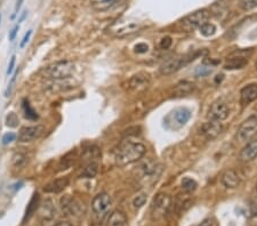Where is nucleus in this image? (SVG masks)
Here are the masks:
<instances>
[{"mask_svg": "<svg viewBox=\"0 0 257 226\" xmlns=\"http://www.w3.org/2000/svg\"><path fill=\"white\" fill-rule=\"evenodd\" d=\"M146 147L144 144L133 141H124L115 151V161L118 167H125L138 161L144 157Z\"/></svg>", "mask_w": 257, "mask_h": 226, "instance_id": "nucleus-1", "label": "nucleus"}, {"mask_svg": "<svg viewBox=\"0 0 257 226\" xmlns=\"http://www.w3.org/2000/svg\"><path fill=\"white\" fill-rule=\"evenodd\" d=\"M75 71L76 66L72 61H60L46 66L41 70L40 73L45 79L56 81L69 79L75 73Z\"/></svg>", "mask_w": 257, "mask_h": 226, "instance_id": "nucleus-2", "label": "nucleus"}, {"mask_svg": "<svg viewBox=\"0 0 257 226\" xmlns=\"http://www.w3.org/2000/svg\"><path fill=\"white\" fill-rule=\"evenodd\" d=\"M141 29V22L136 21V19H128V18H122L115 22L111 25L110 32L116 34V36L124 37L128 36V34L135 33L136 31Z\"/></svg>", "mask_w": 257, "mask_h": 226, "instance_id": "nucleus-3", "label": "nucleus"}, {"mask_svg": "<svg viewBox=\"0 0 257 226\" xmlns=\"http://www.w3.org/2000/svg\"><path fill=\"white\" fill-rule=\"evenodd\" d=\"M257 134V116L252 115L247 118L240 124L237 131V138L240 143H247L252 141L253 137Z\"/></svg>", "mask_w": 257, "mask_h": 226, "instance_id": "nucleus-4", "label": "nucleus"}, {"mask_svg": "<svg viewBox=\"0 0 257 226\" xmlns=\"http://www.w3.org/2000/svg\"><path fill=\"white\" fill-rule=\"evenodd\" d=\"M171 205V198L166 193H159L153 199L152 206H151V216L153 220H159L163 217L168 212Z\"/></svg>", "mask_w": 257, "mask_h": 226, "instance_id": "nucleus-5", "label": "nucleus"}, {"mask_svg": "<svg viewBox=\"0 0 257 226\" xmlns=\"http://www.w3.org/2000/svg\"><path fill=\"white\" fill-rule=\"evenodd\" d=\"M112 206L111 197L108 193H99L94 197L92 201V209L95 216L100 220L107 216V214L110 212Z\"/></svg>", "mask_w": 257, "mask_h": 226, "instance_id": "nucleus-6", "label": "nucleus"}, {"mask_svg": "<svg viewBox=\"0 0 257 226\" xmlns=\"http://www.w3.org/2000/svg\"><path fill=\"white\" fill-rule=\"evenodd\" d=\"M191 118V111L186 108H178L175 109L174 111H171L168 116L166 118V122L168 123V126L177 129L189 121Z\"/></svg>", "mask_w": 257, "mask_h": 226, "instance_id": "nucleus-7", "label": "nucleus"}, {"mask_svg": "<svg viewBox=\"0 0 257 226\" xmlns=\"http://www.w3.org/2000/svg\"><path fill=\"white\" fill-rule=\"evenodd\" d=\"M210 14L208 10L206 9H200L194 11V13L188 15L184 18L182 19V24L188 29H196L200 28V26L204 24V23L207 22V19L209 18Z\"/></svg>", "mask_w": 257, "mask_h": 226, "instance_id": "nucleus-8", "label": "nucleus"}, {"mask_svg": "<svg viewBox=\"0 0 257 226\" xmlns=\"http://www.w3.org/2000/svg\"><path fill=\"white\" fill-rule=\"evenodd\" d=\"M191 58H188L186 56H180V57H169L168 60H166L163 63L160 65V71L161 75L168 76L171 73L176 72L180 70L183 65H185Z\"/></svg>", "mask_w": 257, "mask_h": 226, "instance_id": "nucleus-9", "label": "nucleus"}, {"mask_svg": "<svg viewBox=\"0 0 257 226\" xmlns=\"http://www.w3.org/2000/svg\"><path fill=\"white\" fill-rule=\"evenodd\" d=\"M230 114V109L227 103L223 101H216L212 105H210L208 111V119L215 120V121H223V120L228 119Z\"/></svg>", "mask_w": 257, "mask_h": 226, "instance_id": "nucleus-10", "label": "nucleus"}, {"mask_svg": "<svg viewBox=\"0 0 257 226\" xmlns=\"http://www.w3.org/2000/svg\"><path fill=\"white\" fill-rule=\"evenodd\" d=\"M139 169L142 171V178L146 182V184L157 181L161 174V166L152 161H146L145 163H143L139 167Z\"/></svg>", "mask_w": 257, "mask_h": 226, "instance_id": "nucleus-11", "label": "nucleus"}, {"mask_svg": "<svg viewBox=\"0 0 257 226\" xmlns=\"http://www.w3.org/2000/svg\"><path fill=\"white\" fill-rule=\"evenodd\" d=\"M248 64L247 50H239L235 52L230 56L224 64V69L227 70H238L244 69Z\"/></svg>", "mask_w": 257, "mask_h": 226, "instance_id": "nucleus-12", "label": "nucleus"}, {"mask_svg": "<svg viewBox=\"0 0 257 226\" xmlns=\"http://www.w3.org/2000/svg\"><path fill=\"white\" fill-rule=\"evenodd\" d=\"M45 128L44 126L37 124V126H29V127H23L21 128L18 134V141L22 143H28L32 142L34 139L40 137L44 134Z\"/></svg>", "mask_w": 257, "mask_h": 226, "instance_id": "nucleus-13", "label": "nucleus"}, {"mask_svg": "<svg viewBox=\"0 0 257 226\" xmlns=\"http://www.w3.org/2000/svg\"><path fill=\"white\" fill-rule=\"evenodd\" d=\"M222 130H223V126H222L221 121H215V120H209L201 126V134L210 141L216 138Z\"/></svg>", "mask_w": 257, "mask_h": 226, "instance_id": "nucleus-14", "label": "nucleus"}, {"mask_svg": "<svg viewBox=\"0 0 257 226\" xmlns=\"http://www.w3.org/2000/svg\"><path fill=\"white\" fill-rule=\"evenodd\" d=\"M150 85V76L149 73L139 72L137 75L131 77L129 80V88L135 92H142L149 87Z\"/></svg>", "mask_w": 257, "mask_h": 226, "instance_id": "nucleus-15", "label": "nucleus"}, {"mask_svg": "<svg viewBox=\"0 0 257 226\" xmlns=\"http://www.w3.org/2000/svg\"><path fill=\"white\" fill-rule=\"evenodd\" d=\"M257 158V139L249 141L244 149L240 151L239 160L243 162H251Z\"/></svg>", "mask_w": 257, "mask_h": 226, "instance_id": "nucleus-16", "label": "nucleus"}, {"mask_svg": "<svg viewBox=\"0 0 257 226\" xmlns=\"http://www.w3.org/2000/svg\"><path fill=\"white\" fill-rule=\"evenodd\" d=\"M257 100V84L248 85L244 87L240 92V102L243 107L251 104Z\"/></svg>", "mask_w": 257, "mask_h": 226, "instance_id": "nucleus-17", "label": "nucleus"}, {"mask_svg": "<svg viewBox=\"0 0 257 226\" xmlns=\"http://www.w3.org/2000/svg\"><path fill=\"white\" fill-rule=\"evenodd\" d=\"M222 184L227 189H236L240 184V177L238 173L233 169H229L222 175Z\"/></svg>", "mask_w": 257, "mask_h": 226, "instance_id": "nucleus-18", "label": "nucleus"}, {"mask_svg": "<svg viewBox=\"0 0 257 226\" xmlns=\"http://www.w3.org/2000/svg\"><path fill=\"white\" fill-rule=\"evenodd\" d=\"M125 0H92V7L97 11H107L123 3Z\"/></svg>", "mask_w": 257, "mask_h": 226, "instance_id": "nucleus-19", "label": "nucleus"}, {"mask_svg": "<svg viewBox=\"0 0 257 226\" xmlns=\"http://www.w3.org/2000/svg\"><path fill=\"white\" fill-rule=\"evenodd\" d=\"M69 185V179L67 177L57 178L55 181L48 183L44 188V192L46 193H60Z\"/></svg>", "mask_w": 257, "mask_h": 226, "instance_id": "nucleus-20", "label": "nucleus"}, {"mask_svg": "<svg viewBox=\"0 0 257 226\" xmlns=\"http://www.w3.org/2000/svg\"><path fill=\"white\" fill-rule=\"evenodd\" d=\"M127 217L122 210H114L108 218V226H127Z\"/></svg>", "mask_w": 257, "mask_h": 226, "instance_id": "nucleus-21", "label": "nucleus"}, {"mask_svg": "<svg viewBox=\"0 0 257 226\" xmlns=\"http://www.w3.org/2000/svg\"><path fill=\"white\" fill-rule=\"evenodd\" d=\"M194 91V85L189 81H183L178 84L174 89L175 96H186Z\"/></svg>", "mask_w": 257, "mask_h": 226, "instance_id": "nucleus-22", "label": "nucleus"}, {"mask_svg": "<svg viewBox=\"0 0 257 226\" xmlns=\"http://www.w3.org/2000/svg\"><path fill=\"white\" fill-rule=\"evenodd\" d=\"M97 173H99V163L96 161L88 162L84 168V171L81 173V177L84 178H94Z\"/></svg>", "mask_w": 257, "mask_h": 226, "instance_id": "nucleus-23", "label": "nucleus"}, {"mask_svg": "<svg viewBox=\"0 0 257 226\" xmlns=\"http://www.w3.org/2000/svg\"><path fill=\"white\" fill-rule=\"evenodd\" d=\"M40 214L42 217L46 218V220H52L54 215H55V209H54L52 200H49L48 199V200H46L44 204H42Z\"/></svg>", "mask_w": 257, "mask_h": 226, "instance_id": "nucleus-24", "label": "nucleus"}, {"mask_svg": "<svg viewBox=\"0 0 257 226\" xmlns=\"http://www.w3.org/2000/svg\"><path fill=\"white\" fill-rule=\"evenodd\" d=\"M38 205H39V194L38 193H34L32 199L30 200V204L28 205V208H26V214H25V220L26 218H29L32 214H34L37 208H38Z\"/></svg>", "mask_w": 257, "mask_h": 226, "instance_id": "nucleus-25", "label": "nucleus"}, {"mask_svg": "<svg viewBox=\"0 0 257 226\" xmlns=\"http://www.w3.org/2000/svg\"><path fill=\"white\" fill-rule=\"evenodd\" d=\"M199 30H200V33L202 34V36L210 37V36H213V34L216 32V26L214 25L213 23L206 22V23H204V24L200 26Z\"/></svg>", "mask_w": 257, "mask_h": 226, "instance_id": "nucleus-26", "label": "nucleus"}, {"mask_svg": "<svg viewBox=\"0 0 257 226\" xmlns=\"http://www.w3.org/2000/svg\"><path fill=\"white\" fill-rule=\"evenodd\" d=\"M182 189L184 190L185 192H188V193L193 192V191L197 189V182L194 181V179L190 178V177L183 178V181H182Z\"/></svg>", "mask_w": 257, "mask_h": 226, "instance_id": "nucleus-27", "label": "nucleus"}, {"mask_svg": "<svg viewBox=\"0 0 257 226\" xmlns=\"http://www.w3.org/2000/svg\"><path fill=\"white\" fill-rule=\"evenodd\" d=\"M28 162V157L23 153H17L13 157V165L16 167V168H23Z\"/></svg>", "mask_w": 257, "mask_h": 226, "instance_id": "nucleus-28", "label": "nucleus"}, {"mask_svg": "<svg viewBox=\"0 0 257 226\" xmlns=\"http://www.w3.org/2000/svg\"><path fill=\"white\" fill-rule=\"evenodd\" d=\"M23 110H24L25 116H26V118H28V119H31V120H36V119H38V114H37L36 112H34L33 109L30 107L29 101H26V100L23 101Z\"/></svg>", "mask_w": 257, "mask_h": 226, "instance_id": "nucleus-29", "label": "nucleus"}, {"mask_svg": "<svg viewBox=\"0 0 257 226\" xmlns=\"http://www.w3.org/2000/svg\"><path fill=\"white\" fill-rule=\"evenodd\" d=\"M239 7L243 10H252L257 7V0H239Z\"/></svg>", "mask_w": 257, "mask_h": 226, "instance_id": "nucleus-30", "label": "nucleus"}, {"mask_svg": "<svg viewBox=\"0 0 257 226\" xmlns=\"http://www.w3.org/2000/svg\"><path fill=\"white\" fill-rule=\"evenodd\" d=\"M100 157V150L97 147H91L85 151V159H89V162L94 161V159Z\"/></svg>", "mask_w": 257, "mask_h": 226, "instance_id": "nucleus-31", "label": "nucleus"}, {"mask_svg": "<svg viewBox=\"0 0 257 226\" xmlns=\"http://www.w3.org/2000/svg\"><path fill=\"white\" fill-rule=\"evenodd\" d=\"M146 200H147V196H146L145 193L138 194V196L136 197V198L134 199V201H133L134 207H135V208H141V207H143V206L146 204Z\"/></svg>", "mask_w": 257, "mask_h": 226, "instance_id": "nucleus-32", "label": "nucleus"}, {"mask_svg": "<svg viewBox=\"0 0 257 226\" xmlns=\"http://www.w3.org/2000/svg\"><path fill=\"white\" fill-rule=\"evenodd\" d=\"M6 124L8 127H16L18 124V118L14 112H10L6 116Z\"/></svg>", "mask_w": 257, "mask_h": 226, "instance_id": "nucleus-33", "label": "nucleus"}, {"mask_svg": "<svg viewBox=\"0 0 257 226\" xmlns=\"http://www.w3.org/2000/svg\"><path fill=\"white\" fill-rule=\"evenodd\" d=\"M212 71H213L212 66L202 65V66H199V68L196 70V76L197 77H206V76L210 75V73H212Z\"/></svg>", "mask_w": 257, "mask_h": 226, "instance_id": "nucleus-34", "label": "nucleus"}, {"mask_svg": "<svg viewBox=\"0 0 257 226\" xmlns=\"http://www.w3.org/2000/svg\"><path fill=\"white\" fill-rule=\"evenodd\" d=\"M15 139H16V135H15L14 132H7V134L2 136V143L5 144V145L15 141Z\"/></svg>", "mask_w": 257, "mask_h": 226, "instance_id": "nucleus-35", "label": "nucleus"}, {"mask_svg": "<svg viewBox=\"0 0 257 226\" xmlns=\"http://www.w3.org/2000/svg\"><path fill=\"white\" fill-rule=\"evenodd\" d=\"M134 49H135V53L144 54V53H146L147 50H149V46H147L146 44H144V42H139V44L135 46Z\"/></svg>", "mask_w": 257, "mask_h": 226, "instance_id": "nucleus-36", "label": "nucleus"}, {"mask_svg": "<svg viewBox=\"0 0 257 226\" xmlns=\"http://www.w3.org/2000/svg\"><path fill=\"white\" fill-rule=\"evenodd\" d=\"M31 34H32V30H29L28 32L25 33V36L23 37L22 41H21V44H19V48H24V47H25V45L28 44L29 40H30V37H31Z\"/></svg>", "mask_w": 257, "mask_h": 226, "instance_id": "nucleus-37", "label": "nucleus"}, {"mask_svg": "<svg viewBox=\"0 0 257 226\" xmlns=\"http://www.w3.org/2000/svg\"><path fill=\"white\" fill-rule=\"evenodd\" d=\"M170 46H171V39H170L169 37H165V38L161 39V41H160V47H161L162 49L169 48Z\"/></svg>", "mask_w": 257, "mask_h": 226, "instance_id": "nucleus-38", "label": "nucleus"}, {"mask_svg": "<svg viewBox=\"0 0 257 226\" xmlns=\"http://www.w3.org/2000/svg\"><path fill=\"white\" fill-rule=\"evenodd\" d=\"M15 61H16V56L13 55L10 58V62H9V65H8V69H7V75H10L11 72H13L14 70V66H15Z\"/></svg>", "mask_w": 257, "mask_h": 226, "instance_id": "nucleus-39", "label": "nucleus"}, {"mask_svg": "<svg viewBox=\"0 0 257 226\" xmlns=\"http://www.w3.org/2000/svg\"><path fill=\"white\" fill-rule=\"evenodd\" d=\"M18 30H19V25L18 24H16L13 29H11V31L9 32V40L10 41H13L14 39H15V37H16Z\"/></svg>", "mask_w": 257, "mask_h": 226, "instance_id": "nucleus-40", "label": "nucleus"}, {"mask_svg": "<svg viewBox=\"0 0 257 226\" xmlns=\"http://www.w3.org/2000/svg\"><path fill=\"white\" fill-rule=\"evenodd\" d=\"M198 226H213V220H210V218H206V220L202 221Z\"/></svg>", "mask_w": 257, "mask_h": 226, "instance_id": "nucleus-41", "label": "nucleus"}, {"mask_svg": "<svg viewBox=\"0 0 257 226\" xmlns=\"http://www.w3.org/2000/svg\"><path fill=\"white\" fill-rule=\"evenodd\" d=\"M54 226H72V225L71 223H69V222H60V223H57Z\"/></svg>", "mask_w": 257, "mask_h": 226, "instance_id": "nucleus-42", "label": "nucleus"}, {"mask_svg": "<svg viewBox=\"0 0 257 226\" xmlns=\"http://www.w3.org/2000/svg\"><path fill=\"white\" fill-rule=\"evenodd\" d=\"M22 2H23V0H17V2H16V7H15V11H18V9L21 8Z\"/></svg>", "mask_w": 257, "mask_h": 226, "instance_id": "nucleus-43", "label": "nucleus"}, {"mask_svg": "<svg viewBox=\"0 0 257 226\" xmlns=\"http://www.w3.org/2000/svg\"><path fill=\"white\" fill-rule=\"evenodd\" d=\"M26 17V11H24V13H23L22 14V16L21 17H19V19H18V23H21L22 21H23V19H24Z\"/></svg>", "mask_w": 257, "mask_h": 226, "instance_id": "nucleus-44", "label": "nucleus"}, {"mask_svg": "<svg viewBox=\"0 0 257 226\" xmlns=\"http://www.w3.org/2000/svg\"><path fill=\"white\" fill-rule=\"evenodd\" d=\"M256 69H257V63H256Z\"/></svg>", "mask_w": 257, "mask_h": 226, "instance_id": "nucleus-45", "label": "nucleus"}, {"mask_svg": "<svg viewBox=\"0 0 257 226\" xmlns=\"http://www.w3.org/2000/svg\"><path fill=\"white\" fill-rule=\"evenodd\" d=\"M0 19H1V16H0Z\"/></svg>", "mask_w": 257, "mask_h": 226, "instance_id": "nucleus-46", "label": "nucleus"}, {"mask_svg": "<svg viewBox=\"0 0 257 226\" xmlns=\"http://www.w3.org/2000/svg\"><path fill=\"white\" fill-rule=\"evenodd\" d=\"M253 226H257V225H253Z\"/></svg>", "mask_w": 257, "mask_h": 226, "instance_id": "nucleus-47", "label": "nucleus"}, {"mask_svg": "<svg viewBox=\"0 0 257 226\" xmlns=\"http://www.w3.org/2000/svg\"><path fill=\"white\" fill-rule=\"evenodd\" d=\"M256 190H257V185H256Z\"/></svg>", "mask_w": 257, "mask_h": 226, "instance_id": "nucleus-48", "label": "nucleus"}]
</instances>
